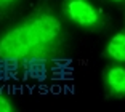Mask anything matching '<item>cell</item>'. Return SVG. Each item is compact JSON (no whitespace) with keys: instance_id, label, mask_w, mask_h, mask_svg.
<instances>
[{"instance_id":"6da1fadb","label":"cell","mask_w":125,"mask_h":112,"mask_svg":"<svg viewBox=\"0 0 125 112\" xmlns=\"http://www.w3.org/2000/svg\"><path fill=\"white\" fill-rule=\"evenodd\" d=\"M64 40L59 18L50 8H37L0 37V58L26 59L52 56Z\"/></svg>"},{"instance_id":"7a4b0ae2","label":"cell","mask_w":125,"mask_h":112,"mask_svg":"<svg viewBox=\"0 0 125 112\" xmlns=\"http://www.w3.org/2000/svg\"><path fill=\"white\" fill-rule=\"evenodd\" d=\"M62 13L74 24L85 29H98L103 26V15L90 0H64Z\"/></svg>"},{"instance_id":"3957f363","label":"cell","mask_w":125,"mask_h":112,"mask_svg":"<svg viewBox=\"0 0 125 112\" xmlns=\"http://www.w3.org/2000/svg\"><path fill=\"white\" fill-rule=\"evenodd\" d=\"M103 82L109 96L125 98V67L124 66H109L103 74Z\"/></svg>"},{"instance_id":"277c9868","label":"cell","mask_w":125,"mask_h":112,"mask_svg":"<svg viewBox=\"0 0 125 112\" xmlns=\"http://www.w3.org/2000/svg\"><path fill=\"white\" fill-rule=\"evenodd\" d=\"M106 56L115 62H125V29L119 31L106 47Z\"/></svg>"},{"instance_id":"5b68a950","label":"cell","mask_w":125,"mask_h":112,"mask_svg":"<svg viewBox=\"0 0 125 112\" xmlns=\"http://www.w3.org/2000/svg\"><path fill=\"white\" fill-rule=\"evenodd\" d=\"M18 2L19 0H0V15H2V13H7L8 10L16 7Z\"/></svg>"},{"instance_id":"8992f818","label":"cell","mask_w":125,"mask_h":112,"mask_svg":"<svg viewBox=\"0 0 125 112\" xmlns=\"http://www.w3.org/2000/svg\"><path fill=\"white\" fill-rule=\"evenodd\" d=\"M13 109L15 107L11 106V102L8 101L3 94H0V112H11Z\"/></svg>"},{"instance_id":"52a82bcc","label":"cell","mask_w":125,"mask_h":112,"mask_svg":"<svg viewBox=\"0 0 125 112\" xmlns=\"http://www.w3.org/2000/svg\"><path fill=\"white\" fill-rule=\"evenodd\" d=\"M111 2H124V0H111Z\"/></svg>"}]
</instances>
